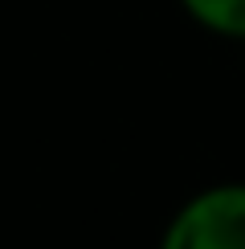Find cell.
<instances>
[{
  "label": "cell",
  "instance_id": "6da1fadb",
  "mask_svg": "<svg viewBox=\"0 0 245 249\" xmlns=\"http://www.w3.org/2000/svg\"><path fill=\"white\" fill-rule=\"evenodd\" d=\"M159 249H245V184H217L172 216Z\"/></svg>",
  "mask_w": 245,
  "mask_h": 249
},
{
  "label": "cell",
  "instance_id": "7a4b0ae2",
  "mask_svg": "<svg viewBox=\"0 0 245 249\" xmlns=\"http://www.w3.org/2000/svg\"><path fill=\"white\" fill-rule=\"evenodd\" d=\"M196 25L221 37H245V0H180Z\"/></svg>",
  "mask_w": 245,
  "mask_h": 249
}]
</instances>
